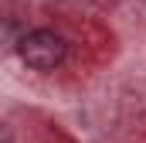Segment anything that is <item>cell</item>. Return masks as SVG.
Listing matches in <instances>:
<instances>
[{"mask_svg": "<svg viewBox=\"0 0 146 143\" xmlns=\"http://www.w3.org/2000/svg\"><path fill=\"white\" fill-rule=\"evenodd\" d=\"M17 55L27 68L34 72H51L58 68L68 55V44L58 31H48V27H37V31H27V34L17 41Z\"/></svg>", "mask_w": 146, "mask_h": 143, "instance_id": "6da1fadb", "label": "cell"}]
</instances>
